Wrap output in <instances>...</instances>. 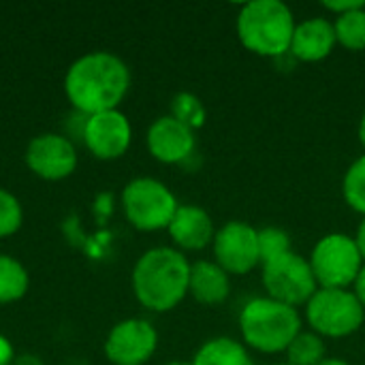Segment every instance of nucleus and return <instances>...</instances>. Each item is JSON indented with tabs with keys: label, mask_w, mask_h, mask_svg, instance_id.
I'll return each mask as SVG.
<instances>
[{
	"label": "nucleus",
	"mask_w": 365,
	"mask_h": 365,
	"mask_svg": "<svg viewBox=\"0 0 365 365\" xmlns=\"http://www.w3.org/2000/svg\"><path fill=\"white\" fill-rule=\"evenodd\" d=\"M130 86V71L111 51H90L77 58L64 77V92L75 111L94 115L118 109Z\"/></svg>",
	"instance_id": "obj_1"
},
{
	"label": "nucleus",
	"mask_w": 365,
	"mask_h": 365,
	"mask_svg": "<svg viewBox=\"0 0 365 365\" xmlns=\"http://www.w3.org/2000/svg\"><path fill=\"white\" fill-rule=\"evenodd\" d=\"M190 265L178 248L158 246L139 257L133 269V293L152 312H169L188 295Z\"/></svg>",
	"instance_id": "obj_2"
},
{
	"label": "nucleus",
	"mask_w": 365,
	"mask_h": 365,
	"mask_svg": "<svg viewBox=\"0 0 365 365\" xmlns=\"http://www.w3.org/2000/svg\"><path fill=\"white\" fill-rule=\"evenodd\" d=\"M297 28L289 4L280 0H252L242 4L235 21L240 43L261 58H282L291 49Z\"/></svg>",
	"instance_id": "obj_3"
},
{
	"label": "nucleus",
	"mask_w": 365,
	"mask_h": 365,
	"mask_svg": "<svg viewBox=\"0 0 365 365\" xmlns=\"http://www.w3.org/2000/svg\"><path fill=\"white\" fill-rule=\"evenodd\" d=\"M240 331L246 349H255L263 355L287 353L291 342L302 334V317L297 308H291L272 297H255L244 304L240 312Z\"/></svg>",
	"instance_id": "obj_4"
},
{
	"label": "nucleus",
	"mask_w": 365,
	"mask_h": 365,
	"mask_svg": "<svg viewBox=\"0 0 365 365\" xmlns=\"http://www.w3.org/2000/svg\"><path fill=\"white\" fill-rule=\"evenodd\" d=\"M306 308V321L323 340L349 338L361 329L365 310L351 289H319Z\"/></svg>",
	"instance_id": "obj_5"
},
{
	"label": "nucleus",
	"mask_w": 365,
	"mask_h": 365,
	"mask_svg": "<svg viewBox=\"0 0 365 365\" xmlns=\"http://www.w3.org/2000/svg\"><path fill=\"white\" fill-rule=\"evenodd\" d=\"M122 207L126 220L137 231L152 233L169 229L180 203L160 180L135 178L122 190Z\"/></svg>",
	"instance_id": "obj_6"
},
{
	"label": "nucleus",
	"mask_w": 365,
	"mask_h": 365,
	"mask_svg": "<svg viewBox=\"0 0 365 365\" xmlns=\"http://www.w3.org/2000/svg\"><path fill=\"white\" fill-rule=\"evenodd\" d=\"M308 261L319 289H351L365 265L355 237L346 233H329L321 237Z\"/></svg>",
	"instance_id": "obj_7"
},
{
	"label": "nucleus",
	"mask_w": 365,
	"mask_h": 365,
	"mask_svg": "<svg viewBox=\"0 0 365 365\" xmlns=\"http://www.w3.org/2000/svg\"><path fill=\"white\" fill-rule=\"evenodd\" d=\"M263 289L267 297L282 302L291 308L306 306L319 291L310 261L297 252H287L261 265Z\"/></svg>",
	"instance_id": "obj_8"
},
{
	"label": "nucleus",
	"mask_w": 365,
	"mask_h": 365,
	"mask_svg": "<svg viewBox=\"0 0 365 365\" xmlns=\"http://www.w3.org/2000/svg\"><path fill=\"white\" fill-rule=\"evenodd\" d=\"M212 250L214 261L229 276H246L261 265L259 229L244 220H231L216 231Z\"/></svg>",
	"instance_id": "obj_9"
},
{
	"label": "nucleus",
	"mask_w": 365,
	"mask_h": 365,
	"mask_svg": "<svg viewBox=\"0 0 365 365\" xmlns=\"http://www.w3.org/2000/svg\"><path fill=\"white\" fill-rule=\"evenodd\" d=\"M158 349V331L145 319H126L113 325L105 340V355L113 365H143Z\"/></svg>",
	"instance_id": "obj_10"
},
{
	"label": "nucleus",
	"mask_w": 365,
	"mask_h": 365,
	"mask_svg": "<svg viewBox=\"0 0 365 365\" xmlns=\"http://www.w3.org/2000/svg\"><path fill=\"white\" fill-rule=\"evenodd\" d=\"M26 165L34 175L49 182H58L75 171L77 150L66 135L43 133L28 143Z\"/></svg>",
	"instance_id": "obj_11"
},
{
	"label": "nucleus",
	"mask_w": 365,
	"mask_h": 365,
	"mask_svg": "<svg viewBox=\"0 0 365 365\" xmlns=\"http://www.w3.org/2000/svg\"><path fill=\"white\" fill-rule=\"evenodd\" d=\"M130 141H133V128L128 118L120 109L88 115L83 143L92 156L101 160H115L126 154Z\"/></svg>",
	"instance_id": "obj_12"
},
{
	"label": "nucleus",
	"mask_w": 365,
	"mask_h": 365,
	"mask_svg": "<svg viewBox=\"0 0 365 365\" xmlns=\"http://www.w3.org/2000/svg\"><path fill=\"white\" fill-rule=\"evenodd\" d=\"M145 143L150 154L158 163L182 165L195 154L197 137L192 128H188L173 115H160L150 124Z\"/></svg>",
	"instance_id": "obj_13"
},
{
	"label": "nucleus",
	"mask_w": 365,
	"mask_h": 365,
	"mask_svg": "<svg viewBox=\"0 0 365 365\" xmlns=\"http://www.w3.org/2000/svg\"><path fill=\"white\" fill-rule=\"evenodd\" d=\"M167 231L180 252L182 250H188V252L203 250V248L212 246V242L216 237V227H214L212 216L203 207L192 205V203L178 207Z\"/></svg>",
	"instance_id": "obj_14"
},
{
	"label": "nucleus",
	"mask_w": 365,
	"mask_h": 365,
	"mask_svg": "<svg viewBox=\"0 0 365 365\" xmlns=\"http://www.w3.org/2000/svg\"><path fill=\"white\" fill-rule=\"evenodd\" d=\"M336 45L334 21L327 17H310L297 24L289 53L299 62H321L334 53Z\"/></svg>",
	"instance_id": "obj_15"
},
{
	"label": "nucleus",
	"mask_w": 365,
	"mask_h": 365,
	"mask_svg": "<svg viewBox=\"0 0 365 365\" xmlns=\"http://www.w3.org/2000/svg\"><path fill=\"white\" fill-rule=\"evenodd\" d=\"M231 293V276L216 261H197L190 265L188 295L203 306H220Z\"/></svg>",
	"instance_id": "obj_16"
},
{
	"label": "nucleus",
	"mask_w": 365,
	"mask_h": 365,
	"mask_svg": "<svg viewBox=\"0 0 365 365\" xmlns=\"http://www.w3.org/2000/svg\"><path fill=\"white\" fill-rule=\"evenodd\" d=\"M192 365H255L244 342L233 338H212L199 346Z\"/></svg>",
	"instance_id": "obj_17"
},
{
	"label": "nucleus",
	"mask_w": 365,
	"mask_h": 365,
	"mask_svg": "<svg viewBox=\"0 0 365 365\" xmlns=\"http://www.w3.org/2000/svg\"><path fill=\"white\" fill-rule=\"evenodd\" d=\"M30 278L26 267L9 257V255H0V304H13L17 299H21L28 291Z\"/></svg>",
	"instance_id": "obj_18"
},
{
	"label": "nucleus",
	"mask_w": 365,
	"mask_h": 365,
	"mask_svg": "<svg viewBox=\"0 0 365 365\" xmlns=\"http://www.w3.org/2000/svg\"><path fill=\"white\" fill-rule=\"evenodd\" d=\"M334 30L338 45L349 51H364L365 49V6L338 15L334 19Z\"/></svg>",
	"instance_id": "obj_19"
},
{
	"label": "nucleus",
	"mask_w": 365,
	"mask_h": 365,
	"mask_svg": "<svg viewBox=\"0 0 365 365\" xmlns=\"http://www.w3.org/2000/svg\"><path fill=\"white\" fill-rule=\"evenodd\" d=\"M327 359L325 340L314 331H302L287 349V364L319 365Z\"/></svg>",
	"instance_id": "obj_20"
},
{
	"label": "nucleus",
	"mask_w": 365,
	"mask_h": 365,
	"mask_svg": "<svg viewBox=\"0 0 365 365\" xmlns=\"http://www.w3.org/2000/svg\"><path fill=\"white\" fill-rule=\"evenodd\" d=\"M342 195L349 207L365 218V154L346 169L342 180Z\"/></svg>",
	"instance_id": "obj_21"
},
{
	"label": "nucleus",
	"mask_w": 365,
	"mask_h": 365,
	"mask_svg": "<svg viewBox=\"0 0 365 365\" xmlns=\"http://www.w3.org/2000/svg\"><path fill=\"white\" fill-rule=\"evenodd\" d=\"M175 120H180L182 124H186L188 128L197 130L205 124L207 111L205 105L201 103V98L192 92H180L173 96L171 101V113Z\"/></svg>",
	"instance_id": "obj_22"
},
{
	"label": "nucleus",
	"mask_w": 365,
	"mask_h": 365,
	"mask_svg": "<svg viewBox=\"0 0 365 365\" xmlns=\"http://www.w3.org/2000/svg\"><path fill=\"white\" fill-rule=\"evenodd\" d=\"M291 252V237L284 229L278 227H265L259 229V255H261V265Z\"/></svg>",
	"instance_id": "obj_23"
},
{
	"label": "nucleus",
	"mask_w": 365,
	"mask_h": 365,
	"mask_svg": "<svg viewBox=\"0 0 365 365\" xmlns=\"http://www.w3.org/2000/svg\"><path fill=\"white\" fill-rule=\"evenodd\" d=\"M24 222V210L15 195L0 188V237H9L19 231Z\"/></svg>",
	"instance_id": "obj_24"
},
{
	"label": "nucleus",
	"mask_w": 365,
	"mask_h": 365,
	"mask_svg": "<svg viewBox=\"0 0 365 365\" xmlns=\"http://www.w3.org/2000/svg\"><path fill=\"white\" fill-rule=\"evenodd\" d=\"M365 6L364 0H331V2H323V9H327L331 15H344V13H349V11H355V9H361Z\"/></svg>",
	"instance_id": "obj_25"
},
{
	"label": "nucleus",
	"mask_w": 365,
	"mask_h": 365,
	"mask_svg": "<svg viewBox=\"0 0 365 365\" xmlns=\"http://www.w3.org/2000/svg\"><path fill=\"white\" fill-rule=\"evenodd\" d=\"M15 361V353H13V346L9 344L6 338L0 336V365H11Z\"/></svg>",
	"instance_id": "obj_26"
},
{
	"label": "nucleus",
	"mask_w": 365,
	"mask_h": 365,
	"mask_svg": "<svg viewBox=\"0 0 365 365\" xmlns=\"http://www.w3.org/2000/svg\"><path fill=\"white\" fill-rule=\"evenodd\" d=\"M353 293H355V297L359 299V304L364 306L365 310V265L361 267V272H359V276H357V280L353 284Z\"/></svg>",
	"instance_id": "obj_27"
},
{
	"label": "nucleus",
	"mask_w": 365,
	"mask_h": 365,
	"mask_svg": "<svg viewBox=\"0 0 365 365\" xmlns=\"http://www.w3.org/2000/svg\"><path fill=\"white\" fill-rule=\"evenodd\" d=\"M13 365H43V361L36 355H19V357H15Z\"/></svg>",
	"instance_id": "obj_28"
},
{
	"label": "nucleus",
	"mask_w": 365,
	"mask_h": 365,
	"mask_svg": "<svg viewBox=\"0 0 365 365\" xmlns=\"http://www.w3.org/2000/svg\"><path fill=\"white\" fill-rule=\"evenodd\" d=\"M355 242H357V246H359V250H361V257H364V261H365V218L361 220L359 229H357Z\"/></svg>",
	"instance_id": "obj_29"
},
{
	"label": "nucleus",
	"mask_w": 365,
	"mask_h": 365,
	"mask_svg": "<svg viewBox=\"0 0 365 365\" xmlns=\"http://www.w3.org/2000/svg\"><path fill=\"white\" fill-rule=\"evenodd\" d=\"M319 365H351L349 361H344V359H340V357H327L325 361H321Z\"/></svg>",
	"instance_id": "obj_30"
},
{
	"label": "nucleus",
	"mask_w": 365,
	"mask_h": 365,
	"mask_svg": "<svg viewBox=\"0 0 365 365\" xmlns=\"http://www.w3.org/2000/svg\"><path fill=\"white\" fill-rule=\"evenodd\" d=\"M357 135H359V143L364 145V150H365V111H364V115H361V122H359V130H357Z\"/></svg>",
	"instance_id": "obj_31"
},
{
	"label": "nucleus",
	"mask_w": 365,
	"mask_h": 365,
	"mask_svg": "<svg viewBox=\"0 0 365 365\" xmlns=\"http://www.w3.org/2000/svg\"><path fill=\"white\" fill-rule=\"evenodd\" d=\"M165 365H192L190 361H169V364Z\"/></svg>",
	"instance_id": "obj_32"
},
{
	"label": "nucleus",
	"mask_w": 365,
	"mask_h": 365,
	"mask_svg": "<svg viewBox=\"0 0 365 365\" xmlns=\"http://www.w3.org/2000/svg\"><path fill=\"white\" fill-rule=\"evenodd\" d=\"M274 365H291V364H274Z\"/></svg>",
	"instance_id": "obj_33"
}]
</instances>
